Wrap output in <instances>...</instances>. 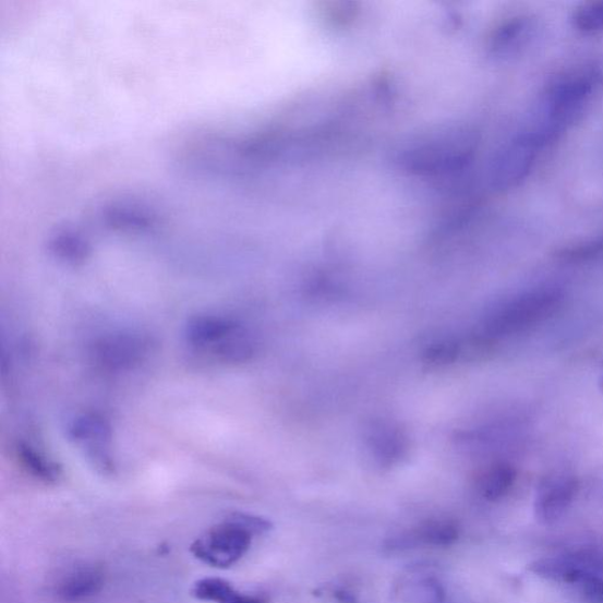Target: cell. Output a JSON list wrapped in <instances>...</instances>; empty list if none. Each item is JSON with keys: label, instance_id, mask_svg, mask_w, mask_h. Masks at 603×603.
Returning <instances> with one entry per match:
<instances>
[{"label": "cell", "instance_id": "cell-20", "mask_svg": "<svg viewBox=\"0 0 603 603\" xmlns=\"http://www.w3.org/2000/svg\"><path fill=\"white\" fill-rule=\"evenodd\" d=\"M600 385H601V387L603 388V376H602V378H601Z\"/></svg>", "mask_w": 603, "mask_h": 603}, {"label": "cell", "instance_id": "cell-16", "mask_svg": "<svg viewBox=\"0 0 603 603\" xmlns=\"http://www.w3.org/2000/svg\"><path fill=\"white\" fill-rule=\"evenodd\" d=\"M517 480V470L508 463L497 462L484 470L479 480V491L489 502L505 497Z\"/></svg>", "mask_w": 603, "mask_h": 603}, {"label": "cell", "instance_id": "cell-15", "mask_svg": "<svg viewBox=\"0 0 603 603\" xmlns=\"http://www.w3.org/2000/svg\"><path fill=\"white\" fill-rule=\"evenodd\" d=\"M16 449L20 463L28 474L46 483H56L60 480L62 469L47 454L23 441Z\"/></svg>", "mask_w": 603, "mask_h": 603}, {"label": "cell", "instance_id": "cell-9", "mask_svg": "<svg viewBox=\"0 0 603 603\" xmlns=\"http://www.w3.org/2000/svg\"><path fill=\"white\" fill-rule=\"evenodd\" d=\"M539 24L531 16H517L499 26L491 43V52L498 60H511L524 53L538 37Z\"/></svg>", "mask_w": 603, "mask_h": 603}, {"label": "cell", "instance_id": "cell-8", "mask_svg": "<svg viewBox=\"0 0 603 603\" xmlns=\"http://www.w3.org/2000/svg\"><path fill=\"white\" fill-rule=\"evenodd\" d=\"M579 492L576 478L557 474L542 480L539 484L534 502L538 521L542 524H554L565 517Z\"/></svg>", "mask_w": 603, "mask_h": 603}, {"label": "cell", "instance_id": "cell-14", "mask_svg": "<svg viewBox=\"0 0 603 603\" xmlns=\"http://www.w3.org/2000/svg\"><path fill=\"white\" fill-rule=\"evenodd\" d=\"M193 595L201 601L215 603H268L266 598L241 593L231 583L218 578L197 581L193 588Z\"/></svg>", "mask_w": 603, "mask_h": 603}, {"label": "cell", "instance_id": "cell-11", "mask_svg": "<svg viewBox=\"0 0 603 603\" xmlns=\"http://www.w3.org/2000/svg\"><path fill=\"white\" fill-rule=\"evenodd\" d=\"M460 535L459 527L446 519L421 523L410 531L390 539L388 548L405 551L419 546L449 547Z\"/></svg>", "mask_w": 603, "mask_h": 603}, {"label": "cell", "instance_id": "cell-5", "mask_svg": "<svg viewBox=\"0 0 603 603\" xmlns=\"http://www.w3.org/2000/svg\"><path fill=\"white\" fill-rule=\"evenodd\" d=\"M551 144L524 128L511 137L492 161L491 182L498 191L519 186L533 171L541 153Z\"/></svg>", "mask_w": 603, "mask_h": 603}, {"label": "cell", "instance_id": "cell-13", "mask_svg": "<svg viewBox=\"0 0 603 603\" xmlns=\"http://www.w3.org/2000/svg\"><path fill=\"white\" fill-rule=\"evenodd\" d=\"M396 595L402 603H446V590L435 574L415 568L405 574L396 586Z\"/></svg>", "mask_w": 603, "mask_h": 603}, {"label": "cell", "instance_id": "cell-18", "mask_svg": "<svg viewBox=\"0 0 603 603\" xmlns=\"http://www.w3.org/2000/svg\"><path fill=\"white\" fill-rule=\"evenodd\" d=\"M461 357V345L454 341H441L426 348L423 361L432 366H443L454 363Z\"/></svg>", "mask_w": 603, "mask_h": 603}, {"label": "cell", "instance_id": "cell-4", "mask_svg": "<svg viewBox=\"0 0 603 603\" xmlns=\"http://www.w3.org/2000/svg\"><path fill=\"white\" fill-rule=\"evenodd\" d=\"M564 298L555 289H539L524 293L499 307L485 323V335L491 338L519 334L554 316Z\"/></svg>", "mask_w": 603, "mask_h": 603}, {"label": "cell", "instance_id": "cell-10", "mask_svg": "<svg viewBox=\"0 0 603 603\" xmlns=\"http://www.w3.org/2000/svg\"><path fill=\"white\" fill-rule=\"evenodd\" d=\"M366 444L381 467L399 463L408 453V437L399 425L385 420L374 421L366 430Z\"/></svg>", "mask_w": 603, "mask_h": 603}, {"label": "cell", "instance_id": "cell-3", "mask_svg": "<svg viewBox=\"0 0 603 603\" xmlns=\"http://www.w3.org/2000/svg\"><path fill=\"white\" fill-rule=\"evenodd\" d=\"M186 343L204 355L226 363H243L256 352L255 337L238 319L203 314L191 317L185 326Z\"/></svg>", "mask_w": 603, "mask_h": 603}, {"label": "cell", "instance_id": "cell-7", "mask_svg": "<svg viewBox=\"0 0 603 603\" xmlns=\"http://www.w3.org/2000/svg\"><path fill=\"white\" fill-rule=\"evenodd\" d=\"M150 342L136 334H113L95 345V362L109 372H124L138 365L149 354Z\"/></svg>", "mask_w": 603, "mask_h": 603}, {"label": "cell", "instance_id": "cell-12", "mask_svg": "<svg viewBox=\"0 0 603 603\" xmlns=\"http://www.w3.org/2000/svg\"><path fill=\"white\" fill-rule=\"evenodd\" d=\"M105 571L100 567L79 566L58 582L56 594L63 602L79 603L96 596L105 587Z\"/></svg>", "mask_w": 603, "mask_h": 603}, {"label": "cell", "instance_id": "cell-19", "mask_svg": "<svg viewBox=\"0 0 603 603\" xmlns=\"http://www.w3.org/2000/svg\"><path fill=\"white\" fill-rule=\"evenodd\" d=\"M602 255L603 239L564 249L557 254V257L568 262H582L598 258Z\"/></svg>", "mask_w": 603, "mask_h": 603}, {"label": "cell", "instance_id": "cell-1", "mask_svg": "<svg viewBox=\"0 0 603 603\" xmlns=\"http://www.w3.org/2000/svg\"><path fill=\"white\" fill-rule=\"evenodd\" d=\"M603 84V73L594 67L568 70L555 77L543 91L527 126L539 132L551 144L581 121Z\"/></svg>", "mask_w": 603, "mask_h": 603}, {"label": "cell", "instance_id": "cell-2", "mask_svg": "<svg viewBox=\"0 0 603 603\" xmlns=\"http://www.w3.org/2000/svg\"><path fill=\"white\" fill-rule=\"evenodd\" d=\"M273 523L256 515L232 512L197 538L190 551L200 562L215 568H229L248 553L254 536L266 534Z\"/></svg>", "mask_w": 603, "mask_h": 603}, {"label": "cell", "instance_id": "cell-17", "mask_svg": "<svg viewBox=\"0 0 603 603\" xmlns=\"http://www.w3.org/2000/svg\"><path fill=\"white\" fill-rule=\"evenodd\" d=\"M571 23L583 35L603 33V2H591L580 5L577 10H574Z\"/></svg>", "mask_w": 603, "mask_h": 603}, {"label": "cell", "instance_id": "cell-6", "mask_svg": "<svg viewBox=\"0 0 603 603\" xmlns=\"http://www.w3.org/2000/svg\"><path fill=\"white\" fill-rule=\"evenodd\" d=\"M68 435L99 473H114L112 426L105 417L96 413L82 414L69 423Z\"/></svg>", "mask_w": 603, "mask_h": 603}]
</instances>
